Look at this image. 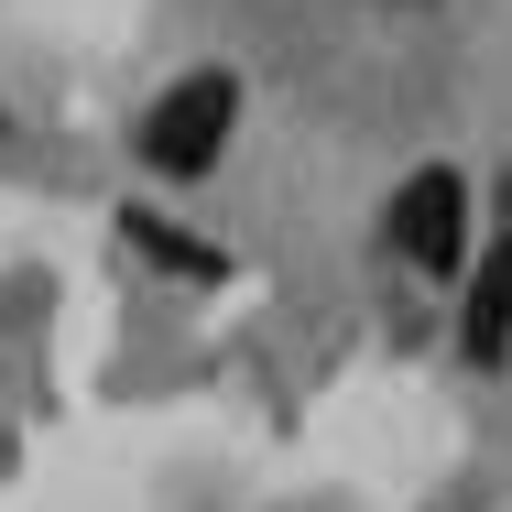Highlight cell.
<instances>
[{"label": "cell", "instance_id": "7a4b0ae2", "mask_svg": "<svg viewBox=\"0 0 512 512\" xmlns=\"http://www.w3.org/2000/svg\"><path fill=\"white\" fill-rule=\"evenodd\" d=\"M458 218H469V186L458 175H414L404 197H393V251L425 262V273H447L458 262Z\"/></svg>", "mask_w": 512, "mask_h": 512}, {"label": "cell", "instance_id": "6da1fadb", "mask_svg": "<svg viewBox=\"0 0 512 512\" xmlns=\"http://www.w3.org/2000/svg\"><path fill=\"white\" fill-rule=\"evenodd\" d=\"M229 77H186V88H175V99L153 109V131H142V153H153V164H164V175H207V164H218V142H229Z\"/></svg>", "mask_w": 512, "mask_h": 512}, {"label": "cell", "instance_id": "3957f363", "mask_svg": "<svg viewBox=\"0 0 512 512\" xmlns=\"http://www.w3.org/2000/svg\"><path fill=\"white\" fill-rule=\"evenodd\" d=\"M502 338H512V240H491V273H480V306H469V349L502 360Z\"/></svg>", "mask_w": 512, "mask_h": 512}]
</instances>
